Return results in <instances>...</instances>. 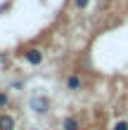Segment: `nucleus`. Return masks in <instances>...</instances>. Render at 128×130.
Segmentation results:
<instances>
[{"label":"nucleus","instance_id":"obj_1","mask_svg":"<svg viewBox=\"0 0 128 130\" xmlns=\"http://www.w3.org/2000/svg\"><path fill=\"white\" fill-rule=\"evenodd\" d=\"M43 59H45V52H43L40 47H26V50H24V62H26V64L38 66V64H43Z\"/></svg>","mask_w":128,"mask_h":130},{"label":"nucleus","instance_id":"obj_2","mask_svg":"<svg viewBox=\"0 0 128 130\" xmlns=\"http://www.w3.org/2000/svg\"><path fill=\"white\" fill-rule=\"evenodd\" d=\"M31 109L36 111V113H48L50 111V99L48 97H43V95H33L31 97Z\"/></svg>","mask_w":128,"mask_h":130},{"label":"nucleus","instance_id":"obj_4","mask_svg":"<svg viewBox=\"0 0 128 130\" xmlns=\"http://www.w3.org/2000/svg\"><path fill=\"white\" fill-rule=\"evenodd\" d=\"M14 128H17V118H14L12 113L3 111L0 113V130H14Z\"/></svg>","mask_w":128,"mask_h":130},{"label":"nucleus","instance_id":"obj_5","mask_svg":"<svg viewBox=\"0 0 128 130\" xmlns=\"http://www.w3.org/2000/svg\"><path fill=\"white\" fill-rule=\"evenodd\" d=\"M62 130H81V121L76 116H66L62 121Z\"/></svg>","mask_w":128,"mask_h":130},{"label":"nucleus","instance_id":"obj_8","mask_svg":"<svg viewBox=\"0 0 128 130\" xmlns=\"http://www.w3.org/2000/svg\"><path fill=\"white\" fill-rule=\"evenodd\" d=\"M74 5H76L78 10H88V5H90V0H74Z\"/></svg>","mask_w":128,"mask_h":130},{"label":"nucleus","instance_id":"obj_6","mask_svg":"<svg viewBox=\"0 0 128 130\" xmlns=\"http://www.w3.org/2000/svg\"><path fill=\"white\" fill-rule=\"evenodd\" d=\"M7 106H10V95H7L5 90H0V113H3Z\"/></svg>","mask_w":128,"mask_h":130},{"label":"nucleus","instance_id":"obj_7","mask_svg":"<svg viewBox=\"0 0 128 130\" xmlns=\"http://www.w3.org/2000/svg\"><path fill=\"white\" fill-rule=\"evenodd\" d=\"M111 130H128V121H123V118L114 121V123H111Z\"/></svg>","mask_w":128,"mask_h":130},{"label":"nucleus","instance_id":"obj_3","mask_svg":"<svg viewBox=\"0 0 128 130\" xmlns=\"http://www.w3.org/2000/svg\"><path fill=\"white\" fill-rule=\"evenodd\" d=\"M64 85H66V90H69V92H78L81 88H83V78H81V73H69L66 76V80H64Z\"/></svg>","mask_w":128,"mask_h":130}]
</instances>
